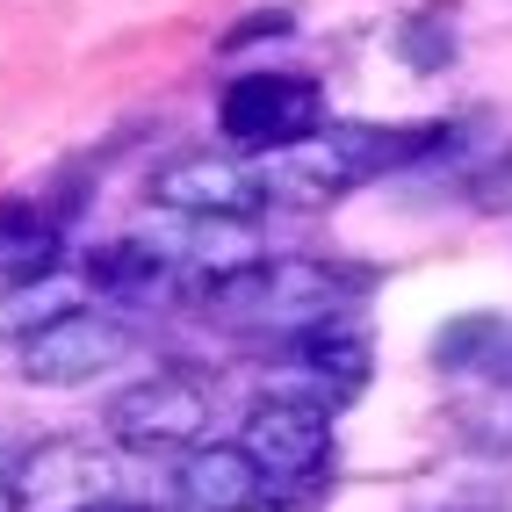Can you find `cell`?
<instances>
[{"label": "cell", "mask_w": 512, "mask_h": 512, "mask_svg": "<svg viewBox=\"0 0 512 512\" xmlns=\"http://www.w3.org/2000/svg\"><path fill=\"white\" fill-rule=\"evenodd\" d=\"M440 138H448V123H419V130L318 123L311 138L260 152V166H267L275 202H289V210H325V202H339L347 188H361L375 174H397V166H412V159H433Z\"/></svg>", "instance_id": "6da1fadb"}, {"label": "cell", "mask_w": 512, "mask_h": 512, "mask_svg": "<svg viewBox=\"0 0 512 512\" xmlns=\"http://www.w3.org/2000/svg\"><path fill=\"white\" fill-rule=\"evenodd\" d=\"M130 347H138V325H130L116 303H80V311H65V318H51L44 332L22 339V383H37V390H73V383L109 375Z\"/></svg>", "instance_id": "7a4b0ae2"}, {"label": "cell", "mask_w": 512, "mask_h": 512, "mask_svg": "<svg viewBox=\"0 0 512 512\" xmlns=\"http://www.w3.org/2000/svg\"><path fill=\"white\" fill-rule=\"evenodd\" d=\"M109 440L123 455H188L195 440H210V390L195 375H145L109 397Z\"/></svg>", "instance_id": "3957f363"}, {"label": "cell", "mask_w": 512, "mask_h": 512, "mask_svg": "<svg viewBox=\"0 0 512 512\" xmlns=\"http://www.w3.org/2000/svg\"><path fill=\"white\" fill-rule=\"evenodd\" d=\"M318 123H325V94L303 73H246V80H231L224 101H217V130L238 152L296 145V138H311Z\"/></svg>", "instance_id": "277c9868"}, {"label": "cell", "mask_w": 512, "mask_h": 512, "mask_svg": "<svg viewBox=\"0 0 512 512\" xmlns=\"http://www.w3.org/2000/svg\"><path fill=\"white\" fill-rule=\"evenodd\" d=\"M152 202L166 217H260L275 210L260 152H188L152 174Z\"/></svg>", "instance_id": "5b68a950"}, {"label": "cell", "mask_w": 512, "mask_h": 512, "mask_svg": "<svg viewBox=\"0 0 512 512\" xmlns=\"http://www.w3.org/2000/svg\"><path fill=\"white\" fill-rule=\"evenodd\" d=\"M238 448H246L267 476H275V491L289 498H311L303 484L332 462V412L318 404H296V397H275L267 390L246 419H238Z\"/></svg>", "instance_id": "8992f818"}, {"label": "cell", "mask_w": 512, "mask_h": 512, "mask_svg": "<svg viewBox=\"0 0 512 512\" xmlns=\"http://www.w3.org/2000/svg\"><path fill=\"white\" fill-rule=\"evenodd\" d=\"M15 484L29 512H101L123 491V462L94 440H44V448L22 455Z\"/></svg>", "instance_id": "52a82bcc"}, {"label": "cell", "mask_w": 512, "mask_h": 512, "mask_svg": "<svg viewBox=\"0 0 512 512\" xmlns=\"http://www.w3.org/2000/svg\"><path fill=\"white\" fill-rule=\"evenodd\" d=\"M260 498H275V476H267L238 440H195L174 469V505L181 512H246Z\"/></svg>", "instance_id": "ba28073f"}, {"label": "cell", "mask_w": 512, "mask_h": 512, "mask_svg": "<svg viewBox=\"0 0 512 512\" xmlns=\"http://www.w3.org/2000/svg\"><path fill=\"white\" fill-rule=\"evenodd\" d=\"M87 296H94V289H87L80 267H44V275H22V282L0 289V339H29V332H44L51 318L80 311Z\"/></svg>", "instance_id": "9c48e42d"}, {"label": "cell", "mask_w": 512, "mask_h": 512, "mask_svg": "<svg viewBox=\"0 0 512 512\" xmlns=\"http://www.w3.org/2000/svg\"><path fill=\"white\" fill-rule=\"evenodd\" d=\"M80 275H87L94 296L123 303V296H159L166 275H174V260H166L152 238H116V246H94V253L80 260Z\"/></svg>", "instance_id": "30bf717a"}, {"label": "cell", "mask_w": 512, "mask_h": 512, "mask_svg": "<svg viewBox=\"0 0 512 512\" xmlns=\"http://www.w3.org/2000/svg\"><path fill=\"white\" fill-rule=\"evenodd\" d=\"M282 347H289L296 361H311V368L339 375L347 390H361V383H368V332H361L347 311H325V318H303V325H289V339H282Z\"/></svg>", "instance_id": "8fae6325"}, {"label": "cell", "mask_w": 512, "mask_h": 512, "mask_svg": "<svg viewBox=\"0 0 512 512\" xmlns=\"http://www.w3.org/2000/svg\"><path fill=\"white\" fill-rule=\"evenodd\" d=\"M188 260L202 275H231V267H246V260H267L260 224L253 217H188Z\"/></svg>", "instance_id": "7c38bea8"}, {"label": "cell", "mask_w": 512, "mask_h": 512, "mask_svg": "<svg viewBox=\"0 0 512 512\" xmlns=\"http://www.w3.org/2000/svg\"><path fill=\"white\" fill-rule=\"evenodd\" d=\"M455 433L469 455H512V390L484 383V397L455 404Z\"/></svg>", "instance_id": "4fadbf2b"}, {"label": "cell", "mask_w": 512, "mask_h": 512, "mask_svg": "<svg viewBox=\"0 0 512 512\" xmlns=\"http://www.w3.org/2000/svg\"><path fill=\"white\" fill-rule=\"evenodd\" d=\"M390 44H397V58L412 65V73H448L455 65V15L448 8H419Z\"/></svg>", "instance_id": "5bb4252c"}, {"label": "cell", "mask_w": 512, "mask_h": 512, "mask_svg": "<svg viewBox=\"0 0 512 512\" xmlns=\"http://www.w3.org/2000/svg\"><path fill=\"white\" fill-rule=\"evenodd\" d=\"M491 311H469V318H455V325H440L433 332V368L440 375H469L476 368V354H484V339H491Z\"/></svg>", "instance_id": "9a60e30c"}, {"label": "cell", "mask_w": 512, "mask_h": 512, "mask_svg": "<svg viewBox=\"0 0 512 512\" xmlns=\"http://www.w3.org/2000/svg\"><path fill=\"white\" fill-rule=\"evenodd\" d=\"M275 37H296V15L289 8H253L246 22L224 37V51H246V44H275Z\"/></svg>", "instance_id": "2e32d148"}, {"label": "cell", "mask_w": 512, "mask_h": 512, "mask_svg": "<svg viewBox=\"0 0 512 512\" xmlns=\"http://www.w3.org/2000/svg\"><path fill=\"white\" fill-rule=\"evenodd\" d=\"M469 375H484V383L512 390V318H498V325H491V339H484V354H476V368H469Z\"/></svg>", "instance_id": "e0dca14e"}, {"label": "cell", "mask_w": 512, "mask_h": 512, "mask_svg": "<svg viewBox=\"0 0 512 512\" xmlns=\"http://www.w3.org/2000/svg\"><path fill=\"white\" fill-rule=\"evenodd\" d=\"M51 217L37 210V202H22V195H0V246H15V238H29V231H44Z\"/></svg>", "instance_id": "ac0fdd59"}, {"label": "cell", "mask_w": 512, "mask_h": 512, "mask_svg": "<svg viewBox=\"0 0 512 512\" xmlns=\"http://www.w3.org/2000/svg\"><path fill=\"white\" fill-rule=\"evenodd\" d=\"M246 512H303V498H289V491H275V498H260V505H246Z\"/></svg>", "instance_id": "d6986e66"}, {"label": "cell", "mask_w": 512, "mask_h": 512, "mask_svg": "<svg viewBox=\"0 0 512 512\" xmlns=\"http://www.w3.org/2000/svg\"><path fill=\"white\" fill-rule=\"evenodd\" d=\"M0 512H29V505H22V484H15V476H0Z\"/></svg>", "instance_id": "ffe728a7"}, {"label": "cell", "mask_w": 512, "mask_h": 512, "mask_svg": "<svg viewBox=\"0 0 512 512\" xmlns=\"http://www.w3.org/2000/svg\"><path fill=\"white\" fill-rule=\"evenodd\" d=\"M101 512H138V505H101Z\"/></svg>", "instance_id": "44dd1931"}]
</instances>
